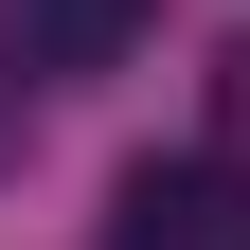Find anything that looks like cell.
I'll use <instances>...</instances> for the list:
<instances>
[{"mask_svg":"<svg viewBox=\"0 0 250 250\" xmlns=\"http://www.w3.org/2000/svg\"><path fill=\"white\" fill-rule=\"evenodd\" d=\"M107 250H250V197H232L214 161H143V179H125V232H107Z\"/></svg>","mask_w":250,"mask_h":250,"instance_id":"cell-1","label":"cell"},{"mask_svg":"<svg viewBox=\"0 0 250 250\" xmlns=\"http://www.w3.org/2000/svg\"><path fill=\"white\" fill-rule=\"evenodd\" d=\"M125 36H143V0H18L0 18V72H107Z\"/></svg>","mask_w":250,"mask_h":250,"instance_id":"cell-2","label":"cell"},{"mask_svg":"<svg viewBox=\"0 0 250 250\" xmlns=\"http://www.w3.org/2000/svg\"><path fill=\"white\" fill-rule=\"evenodd\" d=\"M214 125H232V143H250V36L214 54Z\"/></svg>","mask_w":250,"mask_h":250,"instance_id":"cell-3","label":"cell"}]
</instances>
